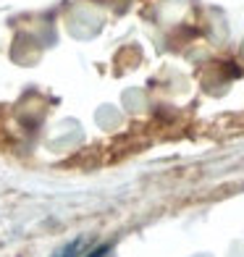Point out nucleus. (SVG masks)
I'll return each mask as SVG.
<instances>
[{"label":"nucleus","instance_id":"nucleus-2","mask_svg":"<svg viewBox=\"0 0 244 257\" xmlns=\"http://www.w3.org/2000/svg\"><path fill=\"white\" fill-rule=\"evenodd\" d=\"M110 249V244H100V247H95V249H92V252H87V254H81V257H102V254H105Z\"/></svg>","mask_w":244,"mask_h":257},{"label":"nucleus","instance_id":"nucleus-1","mask_svg":"<svg viewBox=\"0 0 244 257\" xmlns=\"http://www.w3.org/2000/svg\"><path fill=\"white\" fill-rule=\"evenodd\" d=\"M84 247H87V241H84V239H71L63 249H58L53 257H81Z\"/></svg>","mask_w":244,"mask_h":257}]
</instances>
